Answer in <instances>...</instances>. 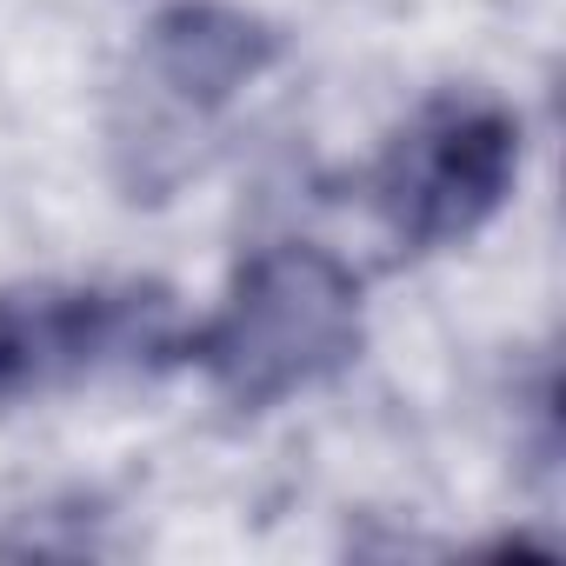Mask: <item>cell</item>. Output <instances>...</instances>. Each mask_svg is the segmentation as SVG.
Returning <instances> with one entry per match:
<instances>
[{
	"label": "cell",
	"instance_id": "1",
	"mask_svg": "<svg viewBox=\"0 0 566 566\" xmlns=\"http://www.w3.org/2000/svg\"><path fill=\"white\" fill-rule=\"evenodd\" d=\"M187 354L227 407H280L360 354V280L307 240L260 247L240 260L227 301L187 340Z\"/></svg>",
	"mask_w": 566,
	"mask_h": 566
},
{
	"label": "cell",
	"instance_id": "2",
	"mask_svg": "<svg viewBox=\"0 0 566 566\" xmlns=\"http://www.w3.org/2000/svg\"><path fill=\"white\" fill-rule=\"evenodd\" d=\"M520 174V120L480 94L427 101L374 167V213L407 253L480 233Z\"/></svg>",
	"mask_w": 566,
	"mask_h": 566
},
{
	"label": "cell",
	"instance_id": "4",
	"mask_svg": "<svg viewBox=\"0 0 566 566\" xmlns=\"http://www.w3.org/2000/svg\"><path fill=\"white\" fill-rule=\"evenodd\" d=\"M273 61V34L213 0H180L147 28V74L193 114L233 101Z\"/></svg>",
	"mask_w": 566,
	"mask_h": 566
},
{
	"label": "cell",
	"instance_id": "3",
	"mask_svg": "<svg viewBox=\"0 0 566 566\" xmlns=\"http://www.w3.org/2000/svg\"><path fill=\"white\" fill-rule=\"evenodd\" d=\"M180 347L160 287H0V407Z\"/></svg>",
	"mask_w": 566,
	"mask_h": 566
}]
</instances>
